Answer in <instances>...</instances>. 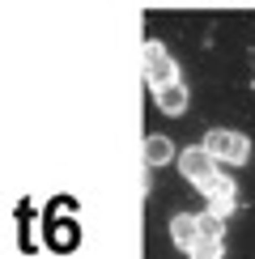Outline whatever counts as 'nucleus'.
I'll return each mask as SVG.
<instances>
[{
  "label": "nucleus",
  "mask_w": 255,
  "mask_h": 259,
  "mask_svg": "<svg viewBox=\"0 0 255 259\" xmlns=\"http://www.w3.org/2000/svg\"><path fill=\"white\" fill-rule=\"evenodd\" d=\"M196 238H200V212H175L170 217V242L179 251H191Z\"/></svg>",
  "instance_id": "obj_3"
},
{
  "label": "nucleus",
  "mask_w": 255,
  "mask_h": 259,
  "mask_svg": "<svg viewBox=\"0 0 255 259\" xmlns=\"http://www.w3.org/2000/svg\"><path fill=\"white\" fill-rule=\"evenodd\" d=\"M234 204H238L234 196H212V200H208V212H212V217H230Z\"/></svg>",
  "instance_id": "obj_10"
},
{
  "label": "nucleus",
  "mask_w": 255,
  "mask_h": 259,
  "mask_svg": "<svg viewBox=\"0 0 255 259\" xmlns=\"http://www.w3.org/2000/svg\"><path fill=\"white\" fill-rule=\"evenodd\" d=\"M226 255V246H221V238H208V234H200L196 242H191L187 259H221Z\"/></svg>",
  "instance_id": "obj_8"
},
{
  "label": "nucleus",
  "mask_w": 255,
  "mask_h": 259,
  "mask_svg": "<svg viewBox=\"0 0 255 259\" xmlns=\"http://www.w3.org/2000/svg\"><path fill=\"white\" fill-rule=\"evenodd\" d=\"M204 145L217 153V161H226V166H247L251 161V140L242 132H226V127H212L204 136Z\"/></svg>",
  "instance_id": "obj_1"
},
{
  "label": "nucleus",
  "mask_w": 255,
  "mask_h": 259,
  "mask_svg": "<svg viewBox=\"0 0 255 259\" xmlns=\"http://www.w3.org/2000/svg\"><path fill=\"white\" fill-rule=\"evenodd\" d=\"M153 98H157V111L162 115H183L187 102H191V94H187L183 81H170V85H162V90H153Z\"/></svg>",
  "instance_id": "obj_4"
},
{
  "label": "nucleus",
  "mask_w": 255,
  "mask_h": 259,
  "mask_svg": "<svg viewBox=\"0 0 255 259\" xmlns=\"http://www.w3.org/2000/svg\"><path fill=\"white\" fill-rule=\"evenodd\" d=\"M179 170L196 183V179H204V175H212V170H217V153H212L204 140H200V145H187L183 153H179Z\"/></svg>",
  "instance_id": "obj_2"
},
{
  "label": "nucleus",
  "mask_w": 255,
  "mask_h": 259,
  "mask_svg": "<svg viewBox=\"0 0 255 259\" xmlns=\"http://www.w3.org/2000/svg\"><path fill=\"white\" fill-rule=\"evenodd\" d=\"M145 81H149V90H162V85H170V81H179V64L166 56H149L145 60Z\"/></svg>",
  "instance_id": "obj_5"
},
{
  "label": "nucleus",
  "mask_w": 255,
  "mask_h": 259,
  "mask_svg": "<svg viewBox=\"0 0 255 259\" xmlns=\"http://www.w3.org/2000/svg\"><path fill=\"white\" fill-rule=\"evenodd\" d=\"M196 191H200L204 200H212V196H234V179L221 175V170H212V175L196 179Z\"/></svg>",
  "instance_id": "obj_7"
},
{
  "label": "nucleus",
  "mask_w": 255,
  "mask_h": 259,
  "mask_svg": "<svg viewBox=\"0 0 255 259\" xmlns=\"http://www.w3.org/2000/svg\"><path fill=\"white\" fill-rule=\"evenodd\" d=\"M200 234H208V238H221V234H226V217H212V212H200Z\"/></svg>",
  "instance_id": "obj_9"
},
{
  "label": "nucleus",
  "mask_w": 255,
  "mask_h": 259,
  "mask_svg": "<svg viewBox=\"0 0 255 259\" xmlns=\"http://www.w3.org/2000/svg\"><path fill=\"white\" fill-rule=\"evenodd\" d=\"M145 166H170L175 161V140L162 136V132H153V136H145Z\"/></svg>",
  "instance_id": "obj_6"
}]
</instances>
